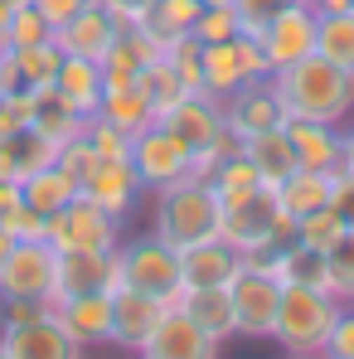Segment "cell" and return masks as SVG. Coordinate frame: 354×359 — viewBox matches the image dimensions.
Listing matches in <instances>:
<instances>
[{"label": "cell", "mask_w": 354, "mask_h": 359, "mask_svg": "<svg viewBox=\"0 0 354 359\" xmlns=\"http://www.w3.org/2000/svg\"><path fill=\"white\" fill-rule=\"evenodd\" d=\"M272 83L282 93V102H287V117H296V121L345 126L354 117V73H345L340 63L320 59V54L272 73Z\"/></svg>", "instance_id": "cell-1"}, {"label": "cell", "mask_w": 354, "mask_h": 359, "mask_svg": "<svg viewBox=\"0 0 354 359\" xmlns=\"http://www.w3.org/2000/svg\"><path fill=\"white\" fill-rule=\"evenodd\" d=\"M151 233L165 238L170 248H194L224 233V204L209 180L184 175L165 189L151 194Z\"/></svg>", "instance_id": "cell-2"}, {"label": "cell", "mask_w": 354, "mask_h": 359, "mask_svg": "<svg viewBox=\"0 0 354 359\" xmlns=\"http://www.w3.org/2000/svg\"><path fill=\"white\" fill-rule=\"evenodd\" d=\"M345 301L325 287H282L277 301V320H272V340L282 345V355H320L335 316Z\"/></svg>", "instance_id": "cell-3"}, {"label": "cell", "mask_w": 354, "mask_h": 359, "mask_svg": "<svg viewBox=\"0 0 354 359\" xmlns=\"http://www.w3.org/2000/svg\"><path fill=\"white\" fill-rule=\"evenodd\" d=\"M219 238L233 248L238 257L243 252H262V248H277V243L296 238V219L282 214V199L272 184H257L247 199L238 204H224V233Z\"/></svg>", "instance_id": "cell-4"}, {"label": "cell", "mask_w": 354, "mask_h": 359, "mask_svg": "<svg viewBox=\"0 0 354 359\" xmlns=\"http://www.w3.org/2000/svg\"><path fill=\"white\" fill-rule=\"evenodd\" d=\"M117 282L141 292V297H156L165 306H175V297L184 292V277H179V248H170L156 233H141V238H121L117 248Z\"/></svg>", "instance_id": "cell-5"}, {"label": "cell", "mask_w": 354, "mask_h": 359, "mask_svg": "<svg viewBox=\"0 0 354 359\" xmlns=\"http://www.w3.org/2000/svg\"><path fill=\"white\" fill-rule=\"evenodd\" d=\"M272 68H267V54H262V44H257V34H233V39H224V44H204L199 49V93H209V97H229L238 93L243 83H252V78H267Z\"/></svg>", "instance_id": "cell-6"}, {"label": "cell", "mask_w": 354, "mask_h": 359, "mask_svg": "<svg viewBox=\"0 0 354 359\" xmlns=\"http://www.w3.org/2000/svg\"><path fill=\"white\" fill-rule=\"evenodd\" d=\"M126 238V224L112 219L102 204H93L88 194H78L68 209L49 219V248L54 252H117Z\"/></svg>", "instance_id": "cell-7"}, {"label": "cell", "mask_w": 354, "mask_h": 359, "mask_svg": "<svg viewBox=\"0 0 354 359\" xmlns=\"http://www.w3.org/2000/svg\"><path fill=\"white\" fill-rule=\"evenodd\" d=\"M131 170L146 184V194H156V189H165V184H175V180H184L194 170V151L179 141L170 126L151 121L146 131L131 136Z\"/></svg>", "instance_id": "cell-8"}, {"label": "cell", "mask_w": 354, "mask_h": 359, "mask_svg": "<svg viewBox=\"0 0 354 359\" xmlns=\"http://www.w3.org/2000/svg\"><path fill=\"white\" fill-rule=\"evenodd\" d=\"M229 297H233V320L243 340H272V320H277V301H282V282L262 267H247L238 262L233 282H229Z\"/></svg>", "instance_id": "cell-9"}, {"label": "cell", "mask_w": 354, "mask_h": 359, "mask_svg": "<svg viewBox=\"0 0 354 359\" xmlns=\"http://www.w3.org/2000/svg\"><path fill=\"white\" fill-rule=\"evenodd\" d=\"M315 20H320V15L311 10V0H296L282 15L267 20V29L257 34V44H262L272 73H282V68H292V63L315 54Z\"/></svg>", "instance_id": "cell-10"}, {"label": "cell", "mask_w": 354, "mask_h": 359, "mask_svg": "<svg viewBox=\"0 0 354 359\" xmlns=\"http://www.w3.org/2000/svg\"><path fill=\"white\" fill-rule=\"evenodd\" d=\"M224 117H229V126H233L243 141H247V136H262V131H277V126L292 121L282 93H277V83H272V73L243 83L238 93H229V97H224Z\"/></svg>", "instance_id": "cell-11"}, {"label": "cell", "mask_w": 354, "mask_h": 359, "mask_svg": "<svg viewBox=\"0 0 354 359\" xmlns=\"http://www.w3.org/2000/svg\"><path fill=\"white\" fill-rule=\"evenodd\" d=\"M54 262L59 252L49 243H15L10 257L0 262V297H34L54 301Z\"/></svg>", "instance_id": "cell-12"}, {"label": "cell", "mask_w": 354, "mask_h": 359, "mask_svg": "<svg viewBox=\"0 0 354 359\" xmlns=\"http://www.w3.org/2000/svg\"><path fill=\"white\" fill-rule=\"evenodd\" d=\"M219 340H209L179 306H165L156 330L146 335V345L136 350V359H219Z\"/></svg>", "instance_id": "cell-13"}, {"label": "cell", "mask_w": 354, "mask_h": 359, "mask_svg": "<svg viewBox=\"0 0 354 359\" xmlns=\"http://www.w3.org/2000/svg\"><path fill=\"white\" fill-rule=\"evenodd\" d=\"M117 252H59L54 262V301L63 297H93L117 292Z\"/></svg>", "instance_id": "cell-14"}, {"label": "cell", "mask_w": 354, "mask_h": 359, "mask_svg": "<svg viewBox=\"0 0 354 359\" xmlns=\"http://www.w3.org/2000/svg\"><path fill=\"white\" fill-rule=\"evenodd\" d=\"M0 350H5L10 359H88V350L63 330L54 311H49L44 320L15 325V330H0Z\"/></svg>", "instance_id": "cell-15"}, {"label": "cell", "mask_w": 354, "mask_h": 359, "mask_svg": "<svg viewBox=\"0 0 354 359\" xmlns=\"http://www.w3.org/2000/svg\"><path fill=\"white\" fill-rule=\"evenodd\" d=\"M78 194H88L93 204H102L112 219H131L136 214V204H141V194H146V184L136 180L131 170V156H121V161H97L93 165V175L83 180V189Z\"/></svg>", "instance_id": "cell-16"}, {"label": "cell", "mask_w": 354, "mask_h": 359, "mask_svg": "<svg viewBox=\"0 0 354 359\" xmlns=\"http://www.w3.org/2000/svg\"><path fill=\"white\" fill-rule=\"evenodd\" d=\"M54 39H59V49L68 59L102 63V54H107L112 39H117V20H112V10H107L102 0H93V5H83L73 20H63L59 29H54Z\"/></svg>", "instance_id": "cell-17"}, {"label": "cell", "mask_w": 354, "mask_h": 359, "mask_svg": "<svg viewBox=\"0 0 354 359\" xmlns=\"http://www.w3.org/2000/svg\"><path fill=\"white\" fill-rule=\"evenodd\" d=\"M161 59V44L141 29V25H126L117 29V39H112V49L102 54V88L112 93V88H136L141 83V73L151 68V63Z\"/></svg>", "instance_id": "cell-18"}, {"label": "cell", "mask_w": 354, "mask_h": 359, "mask_svg": "<svg viewBox=\"0 0 354 359\" xmlns=\"http://www.w3.org/2000/svg\"><path fill=\"white\" fill-rule=\"evenodd\" d=\"M156 121H161V126H170L189 151H204V146L229 126L224 102H219V97H209V93H184L175 107H170V112H161Z\"/></svg>", "instance_id": "cell-19"}, {"label": "cell", "mask_w": 354, "mask_h": 359, "mask_svg": "<svg viewBox=\"0 0 354 359\" xmlns=\"http://www.w3.org/2000/svg\"><path fill=\"white\" fill-rule=\"evenodd\" d=\"M54 316H59V325L83 345V350L112 345V297H107V292L63 297V301H54Z\"/></svg>", "instance_id": "cell-20"}, {"label": "cell", "mask_w": 354, "mask_h": 359, "mask_svg": "<svg viewBox=\"0 0 354 359\" xmlns=\"http://www.w3.org/2000/svg\"><path fill=\"white\" fill-rule=\"evenodd\" d=\"M59 63H63L59 39L29 44V49H5L0 54V83H5V93H39L54 83Z\"/></svg>", "instance_id": "cell-21"}, {"label": "cell", "mask_w": 354, "mask_h": 359, "mask_svg": "<svg viewBox=\"0 0 354 359\" xmlns=\"http://www.w3.org/2000/svg\"><path fill=\"white\" fill-rule=\"evenodd\" d=\"M287 136L296 146V165L301 170H320V175H340L345 170V136L340 126L325 121H287Z\"/></svg>", "instance_id": "cell-22"}, {"label": "cell", "mask_w": 354, "mask_h": 359, "mask_svg": "<svg viewBox=\"0 0 354 359\" xmlns=\"http://www.w3.org/2000/svg\"><path fill=\"white\" fill-rule=\"evenodd\" d=\"M161 311H165V301L141 297V292H131V287H117V292H112V345L136 355V350L146 345V335L156 330Z\"/></svg>", "instance_id": "cell-23"}, {"label": "cell", "mask_w": 354, "mask_h": 359, "mask_svg": "<svg viewBox=\"0 0 354 359\" xmlns=\"http://www.w3.org/2000/svg\"><path fill=\"white\" fill-rule=\"evenodd\" d=\"M175 306L209 335V340H219V345L238 340V320H233V297H229V287H184V292L175 297Z\"/></svg>", "instance_id": "cell-24"}, {"label": "cell", "mask_w": 354, "mask_h": 359, "mask_svg": "<svg viewBox=\"0 0 354 359\" xmlns=\"http://www.w3.org/2000/svg\"><path fill=\"white\" fill-rule=\"evenodd\" d=\"M238 262H243V257H238L224 238L179 248V277H184V287H229Z\"/></svg>", "instance_id": "cell-25"}, {"label": "cell", "mask_w": 354, "mask_h": 359, "mask_svg": "<svg viewBox=\"0 0 354 359\" xmlns=\"http://www.w3.org/2000/svg\"><path fill=\"white\" fill-rule=\"evenodd\" d=\"M54 156H59V146H54L34 121L20 126V131H10V136H0V161H5L10 180H29L34 170L54 165Z\"/></svg>", "instance_id": "cell-26"}, {"label": "cell", "mask_w": 354, "mask_h": 359, "mask_svg": "<svg viewBox=\"0 0 354 359\" xmlns=\"http://www.w3.org/2000/svg\"><path fill=\"white\" fill-rule=\"evenodd\" d=\"M243 156L252 161V170L262 175V184H272V189L292 175V170H301V165H296V146H292V136H287V126L262 131V136H247V141H243Z\"/></svg>", "instance_id": "cell-27"}, {"label": "cell", "mask_w": 354, "mask_h": 359, "mask_svg": "<svg viewBox=\"0 0 354 359\" xmlns=\"http://www.w3.org/2000/svg\"><path fill=\"white\" fill-rule=\"evenodd\" d=\"M54 88H59L63 97L83 112V117H97V107H102V68L93 59H68L63 54V63H59V73H54Z\"/></svg>", "instance_id": "cell-28"}, {"label": "cell", "mask_w": 354, "mask_h": 359, "mask_svg": "<svg viewBox=\"0 0 354 359\" xmlns=\"http://www.w3.org/2000/svg\"><path fill=\"white\" fill-rule=\"evenodd\" d=\"M29 97H34V126H39V131H44L54 146L73 141V136L88 126V117H83V112H78V107L63 97L54 83H49V88H39V93H29Z\"/></svg>", "instance_id": "cell-29"}, {"label": "cell", "mask_w": 354, "mask_h": 359, "mask_svg": "<svg viewBox=\"0 0 354 359\" xmlns=\"http://www.w3.org/2000/svg\"><path fill=\"white\" fill-rule=\"evenodd\" d=\"M199 0H156L151 10H141L136 15V25L165 49L170 39H179V34H194V20H199Z\"/></svg>", "instance_id": "cell-30"}, {"label": "cell", "mask_w": 354, "mask_h": 359, "mask_svg": "<svg viewBox=\"0 0 354 359\" xmlns=\"http://www.w3.org/2000/svg\"><path fill=\"white\" fill-rule=\"evenodd\" d=\"M20 194H25V204H29L34 214L54 219L59 209H68V204L78 199V184L63 175L59 165H44V170H34L29 180H20Z\"/></svg>", "instance_id": "cell-31"}, {"label": "cell", "mask_w": 354, "mask_h": 359, "mask_svg": "<svg viewBox=\"0 0 354 359\" xmlns=\"http://www.w3.org/2000/svg\"><path fill=\"white\" fill-rule=\"evenodd\" d=\"M277 199H282L287 219H306V214H315V209L330 204V175H320V170H292L277 184Z\"/></svg>", "instance_id": "cell-32"}, {"label": "cell", "mask_w": 354, "mask_h": 359, "mask_svg": "<svg viewBox=\"0 0 354 359\" xmlns=\"http://www.w3.org/2000/svg\"><path fill=\"white\" fill-rule=\"evenodd\" d=\"M315 54L354 73V10H335L315 20Z\"/></svg>", "instance_id": "cell-33"}, {"label": "cell", "mask_w": 354, "mask_h": 359, "mask_svg": "<svg viewBox=\"0 0 354 359\" xmlns=\"http://www.w3.org/2000/svg\"><path fill=\"white\" fill-rule=\"evenodd\" d=\"M97 117H107L112 126H121L126 136H136V131H146V126L156 121V107L146 102L141 88H112V93H102Z\"/></svg>", "instance_id": "cell-34"}, {"label": "cell", "mask_w": 354, "mask_h": 359, "mask_svg": "<svg viewBox=\"0 0 354 359\" xmlns=\"http://www.w3.org/2000/svg\"><path fill=\"white\" fill-rule=\"evenodd\" d=\"M136 88L146 93V102L156 107V117H161V112H170L179 97H184V93H194V88L179 78V68L165 59V54H161V59H156L151 68H146V73H141V83H136Z\"/></svg>", "instance_id": "cell-35"}, {"label": "cell", "mask_w": 354, "mask_h": 359, "mask_svg": "<svg viewBox=\"0 0 354 359\" xmlns=\"http://www.w3.org/2000/svg\"><path fill=\"white\" fill-rule=\"evenodd\" d=\"M209 184H214V194H219V204H238V199H247L257 184H262V175L252 170V161L238 151V156H229L214 175H209Z\"/></svg>", "instance_id": "cell-36"}, {"label": "cell", "mask_w": 354, "mask_h": 359, "mask_svg": "<svg viewBox=\"0 0 354 359\" xmlns=\"http://www.w3.org/2000/svg\"><path fill=\"white\" fill-rule=\"evenodd\" d=\"M49 39H54V20H49L34 0H20V5H15V20H10V49L49 44Z\"/></svg>", "instance_id": "cell-37"}, {"label": "cell", "mask_w": 354, "mask_h": 359, "mask_svg": "<svg viewBox=\"0 0 354 359\" xmlns=\"http://www.w3.org/2000/svg\"><path fill=\"white\" fill-rule=\"evenodd\" d=\"M340 238H345V219H340L330 204L315 209V214H306V219H296V243H306V248H315V252H330Z\"/></svg>", "instance_id": "cell-38"}, {"label": "cell", "mask_w": 354, "mask_h": 359, "mask_svg": "<svg viewBox=\"0 0 354 359\" xmlns=\"http://www.w3.org/2000/svg\"><path fill=\"white\" fill-rule=\"evenodd\" d=\"M325 267H330V292L354 306V229H345V238L325 252Z\"/></svg>", "instance_id": "cell-39"}, {"label": "cell", "mask_w": 354, "mask_h": 359, "mask_svg": "<svg viewBox=\"0 0 354 359\" xmlns=\"http://www.w3.org/2000/svg\"><path fill=\"white\" fill-rule=\"evenodd\" d=\"M233 34H243V20H238L233 5H204L199 10V20H194V39L199 44H224Z\"/></svg>", "instance_id": "cell-40"}, {"label": "cell", "mask_w": 354, "mask_h": 359, "mask_svg": "<svg viewBox=\"0 0 354 359\" xmlns=\"http://www.w3.org/2000/svg\"><path fill=\"white\" fill-rule=\"evenodd\" d=\"M97 161H102V156L93 151V141H88L83 131H78L73 141H63V146H59V156H54V165H59V170H63L68 180H73L78 189H83V180L93 175V165H97Z\"/></svg>", "instance_id": "cell-41"}, {"label": "cell", "mask_w": 354, "mask_h": 359, "mask_svg": "<svg viewBox=\"0 0 354 359\" xmlns=\"http://www.w3.org/2000/svg\"><path fill=\"white\" fill-rule=\"evenodd\" d=\"M83 136L93 141V151H97L102 161H121V156H131V136H126L121 126H112L107 117H88Z\"/></svg>", "instance_id": "cell-42"}, {"label": "cell", "mask_w": 354, "mask_h": 359, "mask_svg": "<svg viewBox=\"0 0 354 359\" xmlns=\"http://www.w3.org/2000/svg\"><path fill=\"white\" fill-rule=\"evenodd\" d=\"M49 311H54V301H34V297H0V330L29 325V320H44Z\"/></svg>", "instance_id": "cell-43"}, {"label": "cell", "mask_w": 354, "mask_h": 359, "mask_svg": "<svg viewBox=\"0 0 354 359\" xmlns=\"http://www.w3.org/2000/svg\"><path fill=\"white\" fill-rule=\"evenodd\" d=\"M320 359H354V306H340V316L320 345Z\"/></svg>", "instance_id": "cell-44"}, {"label": "cell", "mask_w": 354, "mask_h": 359, "mask_svg": "<svg viewBox=\"0 0 354 359\" xmlns=\"http://www.w3.org/2000/svg\"><path fill=\"white\" fill-rule=\"evenodd\" d=\"M287 5H296V0H233L238 20H243V34H262V29H267V20H272V15H282Z\"/></svg>", "instance_id": "cell-45"}, {"label": "cell", "mask_w": 354, "mask_h": 359, "mask_svg": "<svg viewBox=\"0 0 354 359\" xmlns=\"http://www.w3.org/2000/svg\"><path fill=\"white\" fill-rule=\"evenodd\" d=\"M0 224L10 229V238H15V243H39V238L49 243V219H44V214H34L29 204H20V209H15L10 219H0Z\"/></svg>", "instance_id": "cell-46"}, {"label": "cell", "mask_w": 354, "mask_h": 359, "mask_svg": "<svg viewBox=\"0 0 354 359\" xmlns=\"http://www.w3.org/2000/svg\"><path fill=\"white\" fill-rule=\"evenodd\" d=\"M330 209L345 219V229H354V170L330 175Z\"/></svg>", "instance_id": "cell-47"}, {"label": "cell", "mask_w": 354, "mask_h": 359, "mask_svg": "<svg viewBox=\"0 0 354 359\" xmlns=\"http://www.w3.org/2000/svg\"><path fill=\"white\" fill-rule=\"evenodd\" d=\"M107 10H112V20H117V29H126V25H136V15L141 10H151L156 0H102Z\"/></svg>", "instance_id": "cell-48"}, {"label": "cell", "mask_w": 354, "mask_h": 359, "mask_svg": "<svg viewBox=\"0 0 354 359\" xmlns=\"http://www.w3.org/2000/svg\"><path fill=\"white\" fill-rule=\"evenodd\" d=\"M34 5H39V10L54 20V29H59L63 20H73V15H78L83 5H93V0H34Z\"/></svg>", "instance_id": "cell-49"}, {"label": "cell", "mask_w": 354, "mask_h": 359, "mask_svg": "<svg viewBox=\"0 0 354 359\" xmlns=\"http://www.w3.org/2000/svg\"><path fill=\"white\" fill-rule=\"evenodd\" d=\"M20 204H25V194H20V180H0V219H10Z\"/></svg>", "instance_id": "cell-50"}, {"label": "cell", "mask_w": 354, "mask_h": 359, "mask_svg": "<svg viewBox=\"0 0 354 359\" xmlns=\"http://www.w3.org/2000/svg\"><path fill=\"white\" fill-rule=\"evenodd\" d=\"M15 5H20V0H0V54L10 49V20H15Z\"/></svg>", "instance_id": "cell-51"}, {"label": "cell", "mask_w": 354, "mask_h": 359, "mask_svg": "<svg viewBox=\"0 0 354 359\" xmlns=\"http://www.w3.org/2000/svg\"><path fill=\"white\" fill-rule=\"evenodd\" d=\"M340 136H345V170H354V121L340 126Z\"/></svg>", "instance_id": "cell-52"}, {"label": "cell", "mask_w": 354, "mask_h": 359, "mask_svg": "<svg viewBox=\"0 0 354 359\" xmlns=\"http://www.w3.org/2000/svg\"><path fill=\"white\" fill-rule=\"evenodd\" d=\"M10 248H15V238H10V229H5V224H0V262H5V257H10Z\"/></svg>", "instance_id": "cell-53"}, {"label": "cell", "mask_w": 354, "mask_h": 359, "mask_svg": "<svg viewBox=\"0 0 354 359\" xmlns=\"http://www.w3.org/2000/svg\"><path fill=\"white\" fill-rule=\"evenodd\" d=\"M199 5H233V0H199Z\"/></svg>", "instance_id": "cell-54"}, {"label": "cell", "mask_w": 354, "mask_h": 359, "mask_svg": "<svg viewBox=\"0 0 354 359\" xmlns=\"http://www.w3.org/2000/svg\"><path fill=\"white\" fill-rule=\"evenodd\" d=\"M282 359H320V355H282Z\"/></svg>", "instance_id": "cell-55"}, {"label": "cell", "mask_w": 354, "mask_h": 359, "mask_svg": "<svg viewBox=\"0 0 354 359\" xmlns=\"http://www.w3.org/2000/svg\"><path fill=\"white\" fill-rule=\"evenodd\" d=\"M0 180H10V170H5V161H0Z\"/></svg>", "instance_id": "cell-56"}, {"label": "cell", "mask_w": 354, "mask_h": 359, "mask_svg": "<svg viewBox=\"0 0 354 359\" xmlns=\"http://www.w3.org/2000/svg\"><path fill=\"white\" fill-rule=\"evenodd\" d=\"M0 102H5V83H0Z\"/></svg>", "instance_id": "cell-57"}, {"label": "cell", "mask_w": 354, "mask_h": 359, "mask_svg": "<svg viewBox=\"0 0 354 359\" xmlns=\"http://www.w3.org/2000/svg\"><path fill=\"white\" fill-rule=\"evenodd\" d=\"M0 359H10V355H5V350H0Z\"/></svg>", "instance_id": "cell-58"}, {"label": "cell", "mask_w": 354, "mask_h": 359, "mask_svg": "<svg viewBox=\"0 0 354 359\" xmlns=\"http://www.w3.org/2000/svg\"><path fill=\"white\" fill-rule=\"evenodd\" d=\"M350 10H354V5H350Z\"/></svg>", "instance_id": "cell-59"}]
</instances>
